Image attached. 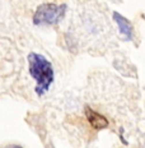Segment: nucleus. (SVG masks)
<instances>
[{"label":"nucleus","mask_w":145,"mask_h":148,"mask_svg":"<svg viewBox=\"0 0 145 148\" xmlns=\"http://www.w3.org/2000/svg\"><path fill=\"white\" fill-rule=\"evenodd\" d=\"M3 148H23L20 146H17V144H12V146H8V147H3Z\"/></svg>","instance_id":"5"},{"label":"nucleus","mask_w":145,"mask_h":148,"mask_svg":"<svg viewBox=\"0 0 145 148\" xmlns=\"http://www.w3.org/2000/svg\"><path fill=\"white\" fill-rule=\"evenodd\" d=\"M113 21L118 27V32L122 36V38L125 41H132V38H134V28H132V24L130 21L120 13H117V12L113 13Z\"/></svg>","instance_id":"3"},{"label":"nucleus","mask_w":145,"mask_h":148,"mask_svg":"<svg viewBox=\"0 0 145 148\" xmlns=\"http://www.w3.org/2000/svg\"><path fill=\"white\" fill-rule=\"evenodd\" d=\"M28 70L36 82L35 92L38 97H42L50 91L55 79V72L51 61L42 54L31 52L28 54Z\"/></svg>","instance_id":"1"},{"label":"nucleus","mask_w":145,"mask_h":148,"mask_svg":"<svg viewBox=\"0 0 145 148\" xmlns=\"http://www.w3.org/2000/svg\"><path fill=\"white\" fill-rule=\"evenodd\" d=\"M85 118H87L89 125L93 129H97V130H101V129H104L108 126V120H107L106 116L97 112L92 107H85Z\"/></svg>","instance_id":"4"},{"label":"nucleus","mask_w":145,"mask_h":148,"mask_svg":"<svg viewBox=\"0 0 145 148\" xmlns=\"http://www.w3.org/2000/svg\"><path fill=\"white\" fill-rule=\"evenodd\" d=\"M67 10L65 3L56 4V3H44L38 5L33 13L32 22L35 26H55L64 19Z\"/></svg>","instance_id":"2"}]
</instances>
